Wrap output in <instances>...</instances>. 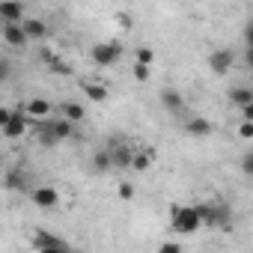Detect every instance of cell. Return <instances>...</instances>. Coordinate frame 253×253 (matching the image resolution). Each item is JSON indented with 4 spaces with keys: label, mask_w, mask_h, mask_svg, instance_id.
Masks as SVG:
<instances>
[{
    "label": "cell",
    "mask_w": 253,
    "mask_h": 253,
    "mask_svg": "<svg viewBox=\"0 0 253 253\" xmlns=\"http://www.w3.org/2000/svg\"><path fill=\"white\" fill-rule=\"evenodd\" d=\"M0 128H3V137H6V140H18V137L27 131V113H24V107H21V110H12L9 122H3Z\"/></svg>",
    "instance_id": "obj_7"
},
{
    "label": "cell",
    "mask_w": 253,
    "mask_h": 253,
    "mask_svg": "<svg viewBox=\"0 0 253 253\" xmlns=\"http://www.w3.org/2000/svg\"><path fill=\"white\" fill-rule=\"evenodd\" d=\"M134 63L152 66V63H155V51H152V48H137V54H134Z\"/></svg>",
    "instance_id": "obj_23"
},
{
    "label": "cell",
    "mask_w": 253,
    "mask_h": 253,
    "mask_svg": "<svg viewBox=\"0 0 253 253\" xmlns=\"http://www.w3.org/2000/svg\"><path fill=\"white\" fill-rule=\"evenodd\" d=\"M0 15H3V21H24V3L21 0H3L0 3Z\"/></svg>",
    "instance_id": "obj_12"
},
{
    "label": "cell",
    "mask_w": 253,
    "mask_h": 253,
    "mask_svg": "<svg viewBox=\"0 0 253 253\" xmlns=\"http://www.w3.org/2000/svg\"><path fill=\"white\" fill-rule=\"evenodd\" d=\"M235 131H238V137H241V140H253V119H241Z\"/></svg>",
    "instance_id": "obj_25"
},
{
    "label": "cell",
    "mask_w": 253,
    "mask_h": 253,
    "mask_svg": "<svg viewBox=\"0 0 253 253\" xmlns=\"http://www.w3.org/2000/svg\"><path fill=\"white\" fill-rule=\"evenodd\" d=\"M119 57H122V45L119 42H98V45H92V51H89V60L95 63V66H113V63H119Z\"/></svg>",
    "instance_id": "obj_3"
},
{
    "label": "cell",
    "mask_w": 253,
    "mask_h": 253,
    "mask_svg": "<svg viewBox=\"0 0 253 253\" xmlns=\"http://www.w3.org/2000/svg\"><path fill=\"white\" fill-rule=\"evenodd\" d=\"M200 214H203V223L211 226V229H220V226H229V206L223 203H200Z\"/></svg>",
    "instance_id": "obj_2"
},
{
    "label": "cell",
    "mask_w": 253,
    "mask_h": 253,
    "mask_svg": "<svg viewBox=\"0 0 253 253\" xmlns=\"http://www.w3.org/2000/svg\"><path fill=\"white\" fill-rule=\"evenodd\" d=\"M131 72H134V78H137V81H149V66L134 63V69H131Z\"/></svg>",
    "instance_id": "obj_27"
},
{
    "label": "cell",
    "mask_w": 253,
    "mask_h": 253,
    "mask_svg": "<svg viewBox=\"0 0 253 253\" xmlns=\"http://www.w3.org/2000/svg\"><path fill=\"white\" fill-rule=\"evenodd\" d=\"M39 143H42V146H54V143H60V137L54 134V128H51V122H48V119H45V125L39 128Z\"/></svg>",
    "instance_id": "obj_21"
},
{
    "label": "cell",
    "mask_w": 253,
    "mask_h": 253,
    "mask_svg": "<svg viewBox=\"0 0 253 253\" xmlns=\"http://www.w3.org/2000/svg\"><path fill=\"white\" fill-rule=\"evenodd\" d=\"M241 170H244V176H250V179H253V152L241 158Z\"/></svg>",
    "instance_id": "obj_28"
},
{
    "label": "cell",
    "mask_w": 253,
    "mask_h": 253,
    "mask_svg": "<svg viewBox=\"0 0 253 253\" xmlns=\"http://www.w3.org/2000/svg\"><path fill=\"white\" fill-rule=\"evenodd\" d=\"M33 247H36V250H69V241H63V238H57V235H51V232H45V229H36Z\"/></svg>",
    "instance_id": "obj_8"
},
{
    "label": "cell",
    "mask_w": 253,
    "mask_h": 253,
    "mask_svg": "<svg viewBox=\"0 0 253 253\" xmlns=\"http://www.w3.org/2000/svg\"><path fill=\"white\" fill-rule=\"evenodd\" d=\"M232 66H235V51L232 48H217V51L209 54V69L214 75H226Z\"/></svg>",
    "instance_id": "obj_4"
},
{
    "label": "cell",
    "mask_w": 253,
    "mask_h": 253,
    "mask_svg": "<svg viewBox=\"0 0 253 253\" xmlns=\"http://www.w3.org/2000/svg\"><path fill=\"white\" fill-rule=\"evenodd\" d=\"M60 113H63L66 119H72V122H84L86 107H84L81 101H63V104H60Z\"/></svg>",
    "instance_id": "obj_15"
},
{
    "label": "cell",
    "mask_w": 253,
    "mask_h": 253,
    "mask_svg": "<svg viewBox=\"0 0 253 253\" xmlns=\"http://www.w3.org/2000/svg\"><path fill=\"white\" fill-rule=\"evenodd\" d=\"M30 200H33L36 209H45V211H51V209L60 206V194H57V188H51V185H39V188H33Z\"/></svg>",
    "instance_id": "obj_5"
},
{
    "label": "cell",
    "mask_w": 253,
    "mask_h": 253,
    "mask_svg": "<svg viewBox=\"0 0 253 253\" xmlns=\"http://www.w3.org/2000/svg\"><path fill=\"white\" fill-rule=\"evenodd\" d=\"M161 104H164L170 113H182V110H185V98H182V92L173 89V86L161 89Z\"/></svg>",
    "instance_id": "obj_11"
},
{
    "label": "cell",
    "mask_w": 253,
    "mask_h": 253,
    "mask_svg": "<svg viewBox=\"0 0 253 253\" xmlns=\"http://www.w3.org/2000/svg\"><path fill=\"white\" fill-rule=\"evenodd\" d=\"M182 250V244H176V241H164L161 244V253H179Z\"/></svg>",
    "instance_id": "obj_30"
},
{
    "label": "cell",
    "mask_w": 253,
    "mask_h": 253,
    "mask_svg": "<svg viewBox=\"0 0 253 253\" xmlns=\"http://www.w3.org/2000/svg\"><path fill=\"white\" fill-rule=\"evenodd\" d=\"M24 182H27V179H24L18 170H9V173H6V188H9V191H15V188H24Z\"/></svg>",
    "instance_id": "obj_24"
},
{
    "label": "cell",
    "mask_w": 253,
    "mask_h": 253,
    "mask_svg": "<svg viewBox=\"0 0 253 253\" xmlns=\"http://www.w3.org/2000/svg\"><path fill=\"white\" fill-rule=\"evenodd\" d=\"M84 95H86L89 101L101 104V101L107 98V86H104V84H84Z\"/></svg>",
    "instance_id": "obj_19"
},
{
    "label": "cell",
    "mask_w": 253,
    "mask_h": 253,
    "mask_svg": "<svg viewBox=\"0 0 253 253\" xmlns=\"http://www.w3.org/2000/svg\"><path fill=\"white\" fill-rule=\"evenodd\" d=\"M21 24H24V30H27V36H30V39H36V42H45V39L51 36V30H48V24H45V21H39V18H24Z\"/></svg>",
    "instance_id": "obj_13"
},
{
    "label": "cell",
    "mask_w": 253,
    "mask_h": 253,
    "mask_svg": "<svg viewBox=\"0 0 253 253\" xmlns=\"http://www.w3.org/2000/svg\"><path fill=\"white\" fill-rule=\"evenodd\" d=\"M110 152H113V167H131V161H134V152H131L128 146H125V143L113 146Z\"/></svg>",
    "instance_id": "obj_17"
},
{
    "label": "cell",
    "mask_w": 253,
    "mask_h": 253,
    "mask_svg": "<svg viewBox=\"0 0 253 253\" xmlns=\"http://www.w3.org/2000/svg\"><path fill=\"white\" fill-rule=\"evenodd\" d=\"M185 131L191 134V137H209V134H214V122L211 119H206V116H191L188 122H185Z\"/></svg>",
    "instance_id": "obj_9"
},
{
    "label": "cell",
    "mask_w": 253,
    "mask_h": 253,
    "mask_svg": "<svg viewBox=\"0 0 253 253\" xmlns=\"http://www.w3.org/2000/svg\"><path fill=\"white\" fill-rule=\"evenodd\" d=\"M24 113L27 116H33V119H51V113H54V104L48 101V98H30L27 104H24Z\"/></svg>",
    "instance_id": "obj_10"
},
{
    "label": "cell",
    "mask_w": 253,
    "mask_h": 253,
    "mask_svg": "<svg viewBox=\"0 0 253 253\" xmlns=\"http://www.w3.org/2000/svg\"><path fill=\"white\" fill-rule=\"evenodd\" d=\"M95 173H107V170H113V152L110 149H98L95 155H92V164H89Z\"/></svg>",
    "instance_id": "obj_16"
},
{
    "label": "cell",
    "mask_w": 253,
    "mask_h": 253,
    "mask_svg": "<svg viewBox=\"0 0 253 253\" xmlns=\"http://www.w3.org/2000/svg\"><path fill=\"white\" fill-rule=\"evenodd\" d=\"M116 24H119L122 30H128V27H131V18H128V12H119V15H116Z\"/></svg>",
    "instance_id": "obj_29"
},
{
    "label": "cell",
    "mask_w": 253,
    "mask_h": 253,
    "mask_svg": "<svg viewBox=\"0 0 253 253\" xmlns=\"http://www.w3.org/2000/svg\"><path fill=\"white\" fill-rule=\"evenodd\" d=\"M131 197H134V185L119 182V200H131Z\"/></svg>",
    "instance_id": "obj_26"
},
{
    "label": "cell",
    "mask_w": 253,
    "mask_h": 253,
    "mask_svg": "<svg viewBox=\"0 0 253 253\" xmlns=\"http://www.w3.org/2000/svg\"><path fill=\"white\" fill-rule=\"evenodd\" d=\"M51 122V128H54V134L60 137V140H69L72 134H75V125L78 122H72V119H66V116H60V119H48Z\"/></svg>",
    "instance_id": "obj_14"
},
{
    "label": "cell",
    "mask_w": 253,
    "mask_h": 253,
    "mask_svg": "<svg viewBox=\"0 0 253 253\" xmlns=\"http://www.w3.org/2000/svg\"><path fill=\"white\" fill-rule=\"evenodd\" d=\"M131 167H134L137 173L149 170V167H152V152H134V161H131Z\"/></svg>",
    "instance_id": "obj_22"
},
{
    "label": "cell",
    "mask_w": 253,
    "mask_h": 253,
    "mask_svg": "<svg viewBox=\"0 0 253 253\" xmlns=\"http://www.w3.org/2000/svg\"><path fill=\"white\" fill-rule=\"evenodd\" d=\"M238 110H241V119H253V101L244 104V107H238Z\"/></svg>",
    "instance_id": "obj_32"
},
{
    "label": "cell",
    "mask_w": 253,
    "mask_h": 253,
    "mask_svg": "<svg viewBox=\"0 0 253 253\" xmlns=\"http://www.w3.org/2000/svg\"><path fill=\"white\" fill-rule=\"evenodd\" d=\"M48 69H51L54 75H60V78H72V66H69V63H63V60H60L57 54H54V57L48 60Z\"/></svg>",
    "instance_id": "obj_20"
},
{
    "label": "cell",
    "mask_w": 253,
    "mask_h": 253,
    "mask_svg": "<svg viewBox=\"0 0 253 253\" xmlns=\"http://www.w3.org/2000/svg\"><path fill=\"white\" fill-rule=\"evenodd\" d=\"M170 226L182 235H194L200 232L203 226V214H200V206H170Z\"/></svg>",
    "instance_id": "obj_1"
},
{
    "label": "cell",
    "mask_w": 253,
    "mask_h": 253,
    "mask_svg": "<svg viewBox=\"0 0 253 253\" xmlns=\"http://www.w3.org/2000/svg\"><path fill=\"white\" fill-rule=\"evenodd\" d=\"M229 101H232L235 107H244V104L253 101V89H250V86H232V89H229Z\"/></svg>",
    "instance_id": "obj_18"
},
{
    "label": "cell",
    "mask_w": 253,
    "mask_h": 253,
    "mask_svg": "<svg viewBox=\"0 0 253 253\" xmlns=\"http://www.w3.org/2000/svg\"><path fill=\"white\" fill-rule=\"evenodd\" d=\"M244 60H247V66H250V72H253V48H247V54H244Z\"/></svg>",
    "instance_id": "obj_33"
},
{
    "label": "cell",
    "mask_w": 253,
    "mask_h": 253,
    "mask_svg": "<svg viewBox=\"0 0 253 253\" xmlns=\"http://www.w3.org/2000/svg\"><path fill=\"white\" fill-rule=\"evenodd\" d=\"M3 42L9 48H24L30 42V36H27V30H24L21 21H3Z\"/></svg>",
    "instance_id": "obj_6"
},
{
    "label": "cell",
    "mask_w": 253,
    "mask_h": 253,
    "mask_svg": "<svg viewBox=\"0 0 253 253\" xmlns=\"http://www.w3.org/2000/svg\"><path fill=\"white\" fill-rule=\"evenodd\" d=\"M244 42H247V48H253V21L244 27Z\"/></svg>",
    "instance_id": "obj_31"
}]
</instances>
